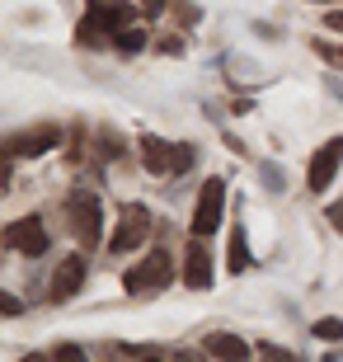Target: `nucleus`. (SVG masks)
<instances>
[{
    "mask_svg": "<svg viewBox=\"0 0 343 362\" xmlns=\"http://www.w3.org/2000/svg\"><path fill=\"white\" fill-rule=\"evenodd\" d=\"M141 240H151V212H146L141 202H127L118 212V230H113V255H132L141 250Z\"/></svg>",
    "mask_w": 343,
    "mask_h": 362,
    "instance_id": "nucleus-5",
    "label": "nucleus"
},
{
    "mask_svg": "<svg viewBox=\"0 0 343 362\" xmlns=\"http://www.w3.org/2000/svg\"><path fill=\"white\" fill-rule=\"evenodd\" d=\"M160 10H165V0H141V14H146V19H156Z\"/></svg>",
    "mask_w": 343,
    "mask_h": 362,
    "instance_id": "nucleus-18",
    "label": "nucleus"
},
{
    "mask_svg": "<svg viewBox=\"0 0 343 362\" xmlns=\"http://www.w3.org/2000/svg\"><path fill=\"white\" fill-rule=\"evenodd\" d=\"M339 165H343V136H330V141L310 156V165H306V188H310V193H325V188L334 184V175H339Z\"/></svg>",
    "mask_w": 343,
    "mask_h": 362,
    "instance_id": "nucleus-7",
    "label": "nucleus"
},
{
    "mask_svg": "<svg viewBox=\"0 0 343 362\" xmlns=\"http://www.w3.org/2000/svg\"><path fill=\"white\" fill-rule=\"evenodd\" d=\"M141 160H146L151 175L174 179V175H184L188 165L198 160V146H188V141H165V136H141Z\"/></svg>",
    "mask_w": 343,
    "mask_h": 362,
    "instance_id": "nucleus-1",
    "label": "nucleus"
},
{
    "mask_svg": "<svg viewBox=\"0 0 343 362\" xmlns=\"http://www.w3.org/2000/svg\"><path fill=\"white\" fill-rule=\"evenodd\" d=\"M52 353H57V358H76V362H80V358H85V349H76V344H57V349H52Z\"/></svg>",
    "mask_w": 343,
    "mask_h": 362,
    "instance_id": "nucleus-17",
    "label": "nucleus"
},
{
    "mask_svg": "<svg viewBox=\"0 0 343 362\" xmlns=\"http://www.w3.org/2000/svg\"><path fill=\"white\" fill-rule=\"evenodd\" d=\"M80 282H85V255H71L57 264L52 273V301H71L80 292Z\"/></svg>",
    "mask_w": 343,
    "mask_h": 362,
    "instance_id": "nucleus-11",
    "label": "nucleus"
},
{
    "mask_svg": "<svg viewBox=\"0 0 343 362\" xmlns=\"http://www.w3.org/2000/svg\"><path fill=\"white\" fill-rule=\"evenodd\" d=\"M184 287L188 292H211V250L202 245V235L188 245V255H184Z\"/></svg>",
    "mask_w": 343,
    "mask_h": 362,
    "instance_id": "nucleus-10",
    "label": "nucleus"
},
{
    "mask_svg": "<svg viewBox=\"0 0 343 362\" xmlns=\"http://www.w3.org/2000/svg\"><path fill=\"white\" fill-rule=\"evenodd\" d=\"M325 28H334V33H339V28H343V10H334V14H325Z\"/></svg>",
    "mask_w": 343,
    "mask_h": 362,
    "instance_id": "nucleus-20",
    "label": "nucleus"
},
{
    "mask_svg": "<svg viewBox=\"0 0 343 362\" xmlns=\"http://www.w3.org/2000/svg\"><path fill=\"white\" fill-rule=\"evenodd\" d=\"M66 221H71V235H76L80 250H99V240H104V207H99V198L94 193H71L66 198Z\"/></svg>",
    "mask_w": 343,
    "mask_h": 362,
    "instance_id": "nucleus-3",
    "label": "nucleus"
},
{
    "mask_svg": "<svg viewBox=\"0 0 343 362\" xmlns=\"http://www.w3.org/2000/svg\"><path fill=\"white\" fill-rule=\"evenodd\" d=\"M315 334L320 339H343V320L339 315H325V320H315Z\"/></svg>",
    "mask_w": 343,
    "mask_h": 362,
    "instance_id": "nucleus-15",
    "label": "nucleus"
},
{
    "mask_svg": "<svg viewBox=\"0 0 343 362\" xmlns=\"http://www.w3.org/2000/svg\"><path fill=\"white\" fill-rule=\"evenodd\" d=\"M90 19L104 28L108 38H118L127 24H136V10L127 5V0H90Z\"/></svg>",
    "mask_w": 343,
    "mask_h": 362,
    "instance_id": "nucleus-9",
    "label": "nucleus"
},
{
    "mask_svg": "<svg viewBox=\"0 0 343 362\" xmlns=\"http://www.w3.org/2000/svg\"><path fill=\"white\" fill-rule=\"evenodd\" d=\"M202 349L211 353V358H236V362H245L250 358V344H245V339H236V334H226V329H216V334H207L202 339Z\"/></svg>",
    "mask_w": 343,
    "mask_h": 362,
    "instance_id": "nucleus-12",
    "label": "nucleus"
},
{
    "mask_svg": "<svg viewBox=\"0 0 343 362\" xmlns=\"http://www.w3.org/2000/svg\"><path fill=\"white\" fill-rule=\"evenodd\" d=\"M0 310H5V315H19V310H24V301H19V296H10V292H0Z\"/></svg>",
    "mask_w": 343,
    "mask_h": 362,
    "instance_id": "nucleus-16",
    "label": "nucleus"
},
{
    "mask_svg": "<svg viewBox=\"0 0 343 362\" xmlns=\"http://www.w3.org/2000/svg\"><path fill=\"white\" fill-rule=\"evenodd\" d=\"M320 52H325V57H330V62H334V66L343 71V47H339V52H330V47H320Z\"/></svg>",
    "mask_w": 343,
    "mask_h": 362,
    "instance_id": "nucleus-21",
    "label": "nucleus"
},
{
    "mask_svg": "<svg viewBox=\"0 0 343 362\" xmlns=\"http://www.w3.org/2000/svg\"><path fill=\"white\" fill-rule=\"evenodd\" d=\"M334 94H339V99H343V85H339V81H334Z\"/></svg>",
    "mask_w": 343,
    "mask_h": 362,
    "instance_id": "nucleus-22",
    "label": "nucleus"
},
{
    "mask_svg": "<svg viewBox=\"0 0 343 362\" xmlns=\"http://www.w3.org/2000/svg\"><path fill=\"white\" fill-rule=\"evenodd\" d=\"M57 141H62V127H52V122H38V127H28V132L10 136L5 156H10V160H19V156H47Z\"/></svg>",
    "mask_w": 343,
    "mask_h": 362,
    "instance_id": "nucleus-8",
    "label": "nucleus"
},
{
    "mask_svg": "<svg viewBox=\"0 0 343 362\" xmlns=\"http://www.w3.org/2000/svg\"><path fill=\"white\" fill-rule=\"evenodd\" d=\"M174 10H179V19H184V28L193 24V19H198V10H193V5H174Z\"/></svg>",
    "mask_w": 343,
    "mask_h": 362,
    "instance_id": "nucleus-19",
    "label": "nucleus"
},
{
    "mask_svg": "<svg viewBox=\"0 0 343 362\" xmlns=\"http://www.w3.org/2000/svg\"><path fill=\"white\" fill-rule=\"evenodd\" d=\"M113 47H118V52H127V57L141 52V47H146V28H141V24H127L118 38H113Z\"/></svg>",
    "mask_w": 343,
    "mask_h": 362,
    "instance_id": "nucleus-14",
    "label": "nucleus"
},
{
    "mask_svg": "<svg viewBox=\"0 0 343 362\" xmlns=\"http://www.w3.org/2000/svg\"><path fill=\"white\" fill-rule=\"evenodd\" d=\"M226 269L231 273H245L250 269V245H245V226H231V259H226Z\"/></svg>",
    "mask_w": 343,
    "mask_h": 362,
    "instance_id": "nucleus-13",
    "label": "nucleus"
},
{
    "mask_svg": "<svg viewBox=\"0 0 343 362\" xmlns=\"http://www.w3.org/2000/svg\"><path fill=\"white\" fill-rule=\"evenodd\" d=\"M170 278H174L170 250H151L141 264H132V269L122 273V287H127V296H160L170 287Z\"/></svg>",
    "mask_w": 343,
    "mask_h": 362,
    "instance_id": "nucleus-2",
    "label": "nucleus"
},
{
    "mask_svg": "<svg viewBox=\"0 0 343 362\" xmlns=\"http://www.w3.org/2000/svg\"><path fill=\"white\" fill-rule=\"evenodd\" d=\"M221 221H226V179L221 175H211L207 184H202V193H198V202H193V235H216L221 230Z\"/></svg>",
    "mask_w": 343,
    "mask_h": 362,
    "instance_id": "nucleus-4",
    "label": "nucleus"
},
{
    "mask_svg": "<svg viewBox=\"0 0 343 362\" xmlns=\"http://www.w3.org/2000/svg\"><path fill=\"white\" fill-rule=\"evenodd\" d=\"M0 240H5V250H14V255H24V259L47 255V226H42L38 216H19V221H10Z\"/></svg>",
    "mask_w": 343,
    "mask_h": 362,
    "instance_id": "nucleus-6",
    "label": "nucleus"
}]
</instances>
